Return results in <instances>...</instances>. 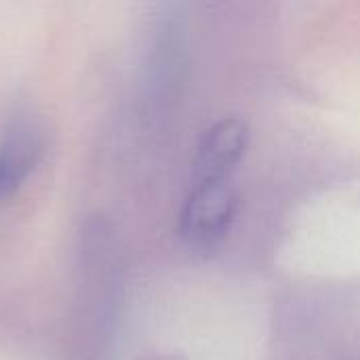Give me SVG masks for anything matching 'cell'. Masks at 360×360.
Instances as JSON below:
<instances>
[{"mask_svg": "<svg viewBox=\"0 0 360 360\" xmlns=\"http://www.w3.org/2000/svg\"><path fill=\"white\" fill-rule=\"evenodd\" d=\"M251 141L249 124L240 118L215 122L200 139L194 156L196 181H221L243 160Z\"/></svg>", "mask_w": 360, "mask_h": 360, "instance_id": "3957f363", "label": "cell"}, {"mask_svg": "<svg viewBox=\"0 0 360 360\" xmlns=\"http://www.w3.org/2000/svg\"><path fill=\"white\" fill-rule=\"evenodd\" d=\"M236 213L238 196L226 179L196 181L181 209L179 232L190 243H213L228 232Z\"/></svg>", "mask_w": 360, "mask_h": 360, "instance_id": "7a4b0ae2", "label": "cell"}, {"mask_svg": "<svg viewBox=\"0 0 360 360\" xmlns=\"http://www.w3.org/2000/svg\"><path fill=\"white\" fill-rule=\"evenodd\" d=\"M46 135L38 118L17 112L0 135V205H4L40 165Z\"/></svg>", "mask_w": 360, "mask_h": 360, "instance_id": "6da1fadb", "label": "cell"}]
</instances>
